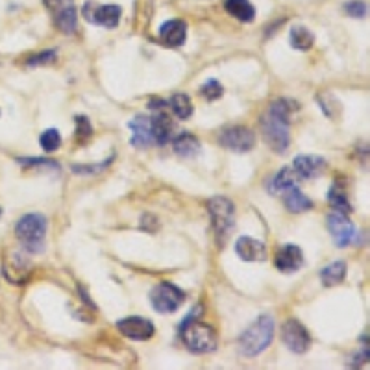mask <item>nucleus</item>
Masks as SVG:
<instances>
[{"label":"nucleus","mask_w":370,"mask_h":370,"mask_svg":"<svg viewBox=\"0 0 370 370\" xmlns=\"http://www.w3.org/2000/svg\"><path fill=\"white\" fill-rule=\"evenodd\" d=\"M328 230L334 237L335 245L339 248H345L348 245H354L357 241V228L345 211L335 210L328 215Z\"/></svg>","instance_id":"obj_7"},{"label":"nucleus","mask_w":370,"mask_h":370,"mask_svg":"<svg viewBox=\"0 0 370 370\" xmlns=\"http://www.w3.org/2000/svg\"><path fill=\"white\" fill-rule=\"evenodd\" d=\"M95 8H91V2L85 4L83 8V15L85 19L92 22V25L104 26V28H115L121 21L123 10L117 4H92Z\"/></svg>","instance_id":"obj_11"},{"label":"nucleus","mask_w":370,"mask_h":370,"mask_svg":"<svg viewBox=\"0 0 370 370\" xmlns=\"http://www.w3.org/2000/svg\"><path fill=\"white\" fill-rule=\"evenodd\" d=\"M172 149L181 158H193L200 152V141L193 134H180L172 141Z\"/></svg>","instance_id":"obj_20"},{"label":"nucleus","mask_w":370,"mask_h":370,"mask_svg":"<svg viewBox=\"0 0 370 370\" xmlns=\"http://www.w3.org/2000/svg\"><path fill=\"white\" fill-rule=\"evenodd\" d=\"M296 187V178H294V170L289 167H283L282 170H278V174L274 176L270 181V193L278 195V193H287L289 189Z\"/></svg>","instance_id":"obj_23"},{"label":"nucleus","mask_w":370,"mask_h":370,"mask_svg":"<svg viewBox=\"0 0 370 370\" xmlns=\"http://www.w3.org/2000/svg\"><path fill=\"white\" fill-rule=\"evenodd\" d=\"M219 143L231 152H250L256 144V135L247 126H228L219 134Z\"/></svg>","instance_id":"obj_9"},{"label":"nucleus","mask_w":370,"mask_h":370,"mask_svg":"<svg viewBox=\"0 0 370 370\" xmlns=\"http://www.w3.org/2000/svg\"><path fill=\"white\" fill-rule=\"evenodd\" d=\"M54 57H56V52L45 50V52H41V54H37V56L30 57V60H28V65H30V67H36V65L39 67V65H45V63L54 62Z\"/></svg>","instance_id":"obj_30"},{"label":"nucleus","mask_w":370,"mask_h":370,"mask_svg":"<svg viewBox=\"0 0 370 370\" xmlns=\"http://www.w3.org/2000/svg\"><path fill=\"white\" fill-rule=\"evenodd\" d=\"M160 37L165 45L181 46L187 39V25L181 19H172L167 21L160 28Z\"/></svg>","instance_id":"obj_18"},{"label":"nucleus","mask_w":370,"mask_h":370,"mask_svg":"<svg viewBox=\"0 0 370 370\" xmlns=\"http://www.w3.org/2000/svg\"><path fill=\"white\" fill-rule=\"evenodd\" d=\"M274 265L283 274L296 273V270L303 267V252L296 245H285V247L278 250Z\"/></svg>","instance_id":"obj_13"},{"label":"nucleus","mask_w":370,"mask_h":370,"mask_svg":"<svg viewBox=\"0 0 370 370\" xmlns=\"http://www.w3.org/2000/svg\"><path fill=\"white\" fill-rule=\"evenodd\" d=\"M15 235L28 252L41 254L45 250L46 219L39 213H28L17 222Z\"/></svg>","instance_id":"obj_3"},{"label":"nucleus","mask_w":370,"mask_h":370,"mask_svg":"<svg viewBox=\"0 0 370 370\" xmlns=\"http://www.w3.org/2000/svg\"><path fill=\"white\" fill-rule=\"evenodd\" d=\"M200 92L204 95L206 100H211V102H213V100H219V98L224 95V89H222V85L217 82V80H207V82L200 88Z\"/></svg>","instance_id":"obj_28"},{"label":"nucleus","mask_w":370,"mask_h":370,"mask_svg":"<svg viewBox=\"0 0 370 370\" xmlns=\"http://www.w3.org/2000/svg\"><path fill=\"white\" fill-rule=\"evenodd\" d=\"M293 170L303 180H313L326 170V160L320 156H296L293 161Z\"/></svg>","instance_id":"obj_15"},{"label":"nucleus","mask_w":370,"mask_h":370,"mask_svg":"<svg viewBox=\"0 0 370 370\" xmlns=\"http://www.w3.org/2000/svg\"><path fill=\"white\" fill-rule=\"evenodd\" d=\"M150 302L158 313H174L176 309H180L181 303L185 302V293L172 283L163 282L152 289Z\"/></svg>","instance_id":"obj_6"},{"label":"nucleus","mask_w":370,"mask_h":370,"mask_svg":"<svg viewBox=\"0 0 370 370\" xmlns=\"http://www.w3.org/2000/svg\"><path fill=\"white\" fill-rule=\"evenodd\" d=\"M282 339L285 346L294 354H303L311 346V337H309L308 329L303 328L296 319H289L283 324Z\"/></svg>","instance_id":"obj_10"},{"label":"nucleus","mask_w":370,"mask_h":370,"mask_svg":"<svg viewBox=\"0 0 370 370\" xmlns=\"http://www.w3.org/2000/svg\"><path fill=\"white\" fill-rule=\"evenodd\" d=\"M172 121H170L169 114L163 108L156 109V114L150 117V132H152V139L154 143L160 146L167 144L170 141V134H172Z\"/></svg>","instance_id":"obj_16"},{"label":"nucleus","mask_w":370,"mask_h":370,"mask_svg":"<svg viewBox=\"0 0 370 370\" xmlns=\"http://www.w3.org/2000/svg\"><path fill=\"white\" fill-rule=\"evenodd\" d=\"M46 8L52 13L54 25L63 34H72L78 26V11L74 0H45Z\"/></svg>","instance_id":"obj_8"},{"label":"nucleus","mask_w":370,"mask_h":370,"mask_svg":"<svg viewBox=\"0 0 370 370\" xmlns=\"http://www.w3.org/2000/svg\"><path fill=\"white\" fill-rule=\"evenodd\" d=\"M274 329H276V322L273 317L265 315L261 319H257L239 339L242 354L254 357L261 354L263 350H267L274 339Z\"/></svg>","instance_id":"obj_2"},{"label":"nucleus","mask_w":370,"mask_h":370,"mask_svg":"<svg viewBox=\"0 0 370 370\" xmlns=\"http://www.w3.org/2000/svg\"><path fill=\"white\" fill-rule=\"evenodd\" d=\"M226 11L241 22H252L256 19V10L250 0H226Z\"/></svg>","instance_id":"obj_19"},{"label":"nucleus","mask_w":370,"mask_h":370,"mask_svg":"<svg viewBox=\"0 0 370 370\" xmlns=\"http://www.w3.org/2000/svg\"><path fill=\"white\" fill-rule=\"evenodd\" d=\"M39 143H41V149L45 152H56L60 146H62V135L56 128H50L43 132L41 137H39Z\"/></svg>","instance_id":"obj_27"},{"label":"nucleus","mask_w":370,"mask_h":370,"mask_svg":"<svg viewBox=\"0 0 370 370\" xmlns=\"http://www.w3.org/2000/svg\"><path fill=\"white\" fill-rule=\"evenodd\" d=\"M19 163L21 165H45V167H48V169L60 170V165H57L56 161H50V160H36V158H30V160H19Z\"/></svg>","instance_id":"obj_31"},{"label":"nucleus","mask_w":370,"mask_h":370,"mask_svg":"<svg viewBox=\"0 0 370 370\" xmlns=\"http://www.w3.org/2000/svg\"><path fill=\"white\" fill-rule=\"evenodd\" d=\"M345 11L346 15L363 19V17H366V4L361 2V0H352V2H346L345 4Z\"/></svg>","instance_id":"obj_29"},{"label":"nucleus","mask_w":370,"mask_h":370,"mask_svg":"<svg viewBox=\"0 0 370 370\" xmlns=\"http://www.w3.org/2000/svg\"><path fill=\"white\" fill-rule=\"evenodd\" d=\"M285 207H287L291 213H302V211L311 210V207H313V202L309 200L302 191L293 187V189L287 191V196H285Z\"/></svg>","instance_id":"obj_24"},{"label":"nucleus","mask_w":370,"mask_h":370,"mask_svg":"<svg viewBox=\"0 0 370 370\" xmlns=\"http://www.w3.org/2000/svg\"><path fill=\"white\" fill-rule=\"evenodd\" d=\"M207 210H210L217 241L221 242L222 247L224 241L230 237L233 226H235V207H233V202L230 198H226V196H215L207 204Z\"/></svg>","instance_id":"obj_5"},{"label":"nucleus","mask_w":370,"mask_h":370,"mask_svg":"<svg viewBox=\"0 0 370 370\" xmlns=\"http://www.w3.org/2000/svg\"><path fill=\"white\" fill-rule=\"evenodd\" d=\"M346 276V263L345 261H334L329 263L328 267L322 268L320 273V282H322L324 287H334V285H339Z\"/></svg>","instance_id":"obj_21"},{"label":"nucleus","mask_w":370,"mask_h":370,"mask_svg":"<svg viewBox=\"0 0 370 370\" xmlns=\"http://www.w3.org/2000/svg\"><path fill=\"white\" fill-rule=\"evenodd\" d=\"M289 43H291V46L296 48V50H309L315 43L313 32L308 30L306 26H293V28H291V34H289Z\"/></svg>","instance_id":"obj_22"},{"label":"nucleus","mask_w":370,"mask_h":370,"mask_svg":"<svg viewBox=\"0 0 370 370\" xmlns=\"http://www.w3.org/2000/svg\"><path fill=\"white\" fill-rule=\"evenodd\" d=\"M118 331L134 341H146L156 334L154 324L144 317H126L117 322Z\"/></svg>","instance_id":"obj_12"},{"label":"nucleus","mask_w":370,"mask_h":370,"mask_svg":"<svg viewBox=\"0 0 370 370\" xmlns=\"http://www.w3.org/2000/svg\"><path fill=\"white\" fill-rule=\"evenodd\" d=\"M172 108V111H174V115L178 118H181V121H187V118H191V115H193V102H191L189 95H185V92H176V95H172L170 97V100L167 102Z\"/></svg>","instance_id":"obj_25"},{"label":"nucleus","mask_w":370,"mask_h":370,"mask_svg":"<svg viewBox=\"0 0 370 370\" xmlns=\"http://www.w3.org/2000/svg\"><path fill=\"white\" fill-rule=\"evenodd\" d=\"M289 117H291V102L289 100H276L261 118L263 139L278 154L287 152L289 144H291Z\"/></svg>","instance_id":"obj_1"},{"label":"nucleus","mask_w":370,"mask_h":370,"mask_svg":"<svg viewBox=\"0 0 370 370\" xmlns=\"http://www.w3.org/2000/svg\"><path fill=\"white\" fill-rule=\"evenodd\" d=\"M181 337L185 346L195 354H211L217 350V331L210 324L191 320L181 326Z\"/></svg>","instance_id":"obj_4"},{"label":"nucleus","mask_w":370,"mask_h":370,"mask_svg":"<svg viewBox=\"0 0 370 370\" xmlns=\"http://www.w3.org/2000/svg\"><path fill=\"white\" fill-rule=\"evenodd\" d=\"M0 215H2V210H0Z\"/></svg>","instance_id":"obj_32"},{"label":"nucleus","mask_w":370,"mask_h":370,"mask_svg":"<svg viewBox=\"0 0 370 370\" xmlns=\"http://www.w3.org/2000/svg\"><path fill=\"white\" fill-rule=\"evenodd\" d=\"M329 204L335 207V210L339 211H345V213H348L352 207H350V202H348V196H346L345 189L341 187V185H334L331 189H329Z\"/></svg>","instance_id":"obj_26"},{"label":"nucleus","mask_w":370,"mask_h":370,"mask_svg":"<svg viewBox=\"0 0 370 370\" xmlns=\"http://www.w3.org/2000/svg\"><path fill=\"white\" fill-rule=\"evenodd\" d=\"M235 252L242 261H265L267 259V247L265 242L254 237H239L235 242Z\"/></svg>","instance_id":"obj_14"},{"label":"nucleus","mask_w":370,"mask_h":370,"mask_svg":"<svg viewBox=\"0 0 370 370\" xmlns=\"http://www.w3.org/2000/svg\"><path fill=\"white\" fill-rule=\"evenodd\" d=\"M128 128L132 130V146L135 149H149L154 143L152 132H150V117L137 115L128 123Z\"/></svg>","instance_id":"obj_17"}]
</instances>
